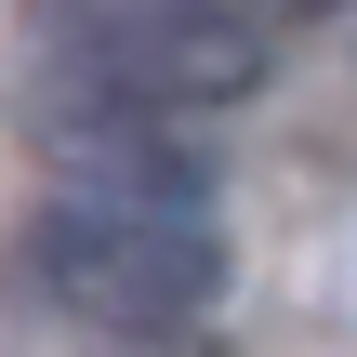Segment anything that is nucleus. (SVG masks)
Returning <instances> with one entry per match:
<instances>
[{"mask_svg": "<svg viewBox=\"0 0 357 357\" xmlns=\"http://www.w3.org/2000/svg\"><path fill=\"white\" fill-rule=\"evenodd\" d=\"M13 278L66 331H106V344H146V357L212 344V318H225V238H212V212H132V199L40 185V212L13 225Z\"/></svg>", "mask_w": 357, "mask_h": 357, "instance_id": "f257e3e1", "label": "nucleus"}, {"mask_svg": "<svg viewBox=\"0 0 357 357\" xmlns=\"http://www.w3.org/2000/svg\"><path fill=\"white\" fill-rule=\"evenodd\" d=\"M252 79H265V26L225 13V0H40L26 13V93L225 119Z\"/></svg>", "mask_w": 357, "mask_h": 357, "instance_id": "f03ea898", "label": "nucleus"}, {"mask_svg": "<svg viewBox=\"0 0 357 357\" xmlns=\"http://www.w3.org/2000/svg\"><path fill=\"white\" fill-rule=\"evenodd\" d=\"M225 13H252V26H265V13H305V0H225Z\"/></svg>", "mask_w": 357, "mask_h": 357, "instance_id": "7ed1b4c3", "label": "nucleus"}]
</instances>
